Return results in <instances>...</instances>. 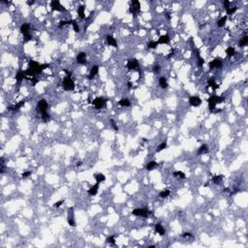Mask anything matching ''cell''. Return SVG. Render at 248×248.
I'll use <instances>...</instances> for the list:
<instances>
[{
    "label": "cell",
    "instance_id": "cell-46",
    "mask_svg": "<svg viewBox=\"0 0 248 248\" xmlns=\"http://www.w3.org/2000/svg\"><path fill=\"white\" fill-rule=\"evenodd\" d=\"M24 39H25V41H29L32 39V37L30 34H26V35H24Z\"/></svg>",
    "mask_w": 248,
    "mask_h": 248
},
{
    "label": "cell",
    "instance_id": "cell-50",
    "mask_svg": "<svg viewBox=\"0 0 248 248\" xmlns=\"http://www.w3.org/2000/svg\"><path fill=\"white\" fill-rule=\"evenodd\" d=\"M166 17H167V19H168V20H170V19H171V17H170V14H169V13H166Z\"/></svg>",
    "mask_w": 248,
    "mask_h": 248
},
{
    "label": "cell",
    "instance_id": "cell-16",
    "mask_svg": "<svg viewBox=\"0 0 248 248\" xmlns=\"http://www.w3.org/2000/svg\"><path fill=\"white\" fill-rule=\"evenodd\" d=\"M98 189H99V183L97 182L95 185H93L90 189L88 190V194L90 196H95L97 194V192H98Z\"/></svg>",
    "mask_w": 248,
    "mask_h": 248
},
{
    "label": "cell",
    "instance_id": "cell-44",
    "mask_svg": "<svg viewBox=\"0 0 248 248\" xmlns=\"http://www.w3.org/2000/svg\"><path fill=\"white\" fill-rule=\"evenodd\" d=\"M31 174V172H25V173H23V178H25V177H27V176H29Z\"/></svg>",
    "mask_w": 248,
    "mask_h": 248
},
{
    "label": "cell",
    "instance_id": "cell-41",
    "mask_svg": "<svg viewBox=\"0 0 248 248\" xmlns=\"http://www.w3.org/2000/svg\"><path fill=\"white\" fill-rule=\"evenodd\" d=\"M111 123H112V127H113V130L117 132V131H118V127H117V125L115 124V122L113 121V119H111Z\"/></svg>",
    "mask_w": 248,
    "mask_h": 248
},
{
    "label": "cell",
    "instance_id": "cell-8",
    "mask_svg": "<svg viewBox=\"0 0 248 248\" xmlns=\"http://www.w3.org/2000/svg\"><path fill=\"white\" fill-rule=\"evenodd\" d=\"M68 224L72 227L76 226L75 218H74V207H70L68 210Z\"/></svg>",
    "mask_w": 248,
    "mask_h": 248
},
{
    "label": "cell",
    "instance_id": "cell-33",
    "mask_svg": "<svg viewBox=\"0 0 248 248\" xmlns=\"http://www.w3.org/2000/svg\"><path fill=\"white\" fill-rule=\"evenodd\" d=\"M222 178H223V175H214L212 177V180H213L215 184H219L222 180Z\"/></svg>",
    "mask_w": 248,
    "mask_h": 248
},
{
    "label": "cell",
    "instance_id": "cell-17",
    "mask_svg": "<svg viewBox=\"0 0 248 248\" xmlns=\"http://www.w3.org/2000/svg\"><path fill=\"white\" fill-rule=\"evenodd\" d=\"M107 42H108V44L111 46H113L114 48H116L117 47V43H116V40L113 38V36H111V35H108L107 36Z\"/></svg>",
    "mask_w": 248,
    "mask_h": 248
},
{
    "label": "cell",
    "instance_id": "cell-2",
    "mask_svg": "<svg viewBox=\"0 0 248 248\" xmlns=\"http://www.w3.org/2000/svg\"><path fill=\"white\" fill-rule=\"evenodd\" d=\"M62 86H63V88H64L65 90L72 91L75 89V82H74V80L72 79L71 77L67 76V77H65L64 79H63Z\"/></svg>",
    "mask_w": 248,
    "mask_h": 248
},
{
    "label": "cell",
    "instance_id": "cell-49",
    "mask_svg": "<svg viewBox=\"0 0 248 248\" xmlns=\"http://www.w3.org/2000/svg\"><path fill=\"white\" fill-rule=\"evenodd\" d=\"M26 3H27V5H32V4H34V1H27Z\"/></svg>",
    "mask_w": 248,
    "mask_h": 248
},
{
    "label": "cell",
    "instance_id": "cell-4",
    "mask_svg": "<svg viewBox=\"0 0 248 248\" xmlns=\"http://www.w3.org/2000/svg\"><path fill=\"white\" fill-rule=\"evenodd\" d=\"M140 11H141V3H140V1H138V0L132 1L131 5H130V12L134 15V17H137L138 13H140Z\"/></svg>",
    "mask_w": 248,
    "mask_h": 248
},
{
    "label": "cell",
    "instance_id": "cell-38",
    "mask_svg": "<svg viewBox=\"0 0 248 248\" xmlns=\"http://www.w3.org/2000/svg\"><path fill=\"white\" fill-rule=\"evenodd\" d=\"M165 148H167V143L166 142H164V143H162L159 147H158V148H157V151L159 152V151H161V150H163V149H165Z\"/></svg>",
    "mask_w": 248,
    "mask_h": 248
},
{
    "label": "cell",
    "instance_id": "cell-31",
    "mask_svg": "<svg viewBox=\"0 0 248 248\" xmlns=\"http://www.w3.org/2000/svg\"><path fill=\"white\" fill-rule=\"evenodd\" d=\"M174 176L178 177V178H180V179L185 178V174H184V173H182V172H180V171H178V172H174Z\"/></svg>",
    "mask_w": 248,
    "mask_h": 248
},
{
    "label": "cell",
    "instance_id": "cell-45",
    "mask_svg": "<svg viewBox=\"0 0 248 248\" xmlns=\"http://www.w3.org/2000/svg\"><path fill=\"white\" fill-rule=\"evenodd\" d=\"M182 237H193V235L190 234V233H184V234H182Z\"/></svg>",
    "mask_w": 248,
    "mask_h": 248
},
{
    "label": "cell",
    "instance_id": "cell-13",
    "mask_svg": "<svg viewBox=\"0 0 248 248\" xmlns=\"http://www.w3.org/2000/svg\"><path fill=\"white\" fill-rule=\"evenodd\" d=\"M29 30H30V25L28 23H23L21 26V32L23 34V36L26 34H29Z\"/></svg>",
    "mask_w": 248,
    "mask_h": 248
},
{
    "label": "cell",
    "instance_id": "cell-39",
    "mask_svg": "<svg viewBox=\"0 0 248 248\" xmlns=\"http://www.w3.org/2000/svg\"><path fill=\"white\" fill-rule=\"evenodd\" d=\"M237 10V7H236V6L233 7V8H229V9L227 10V14H228V15H233Z\"/></svg>",
    "mask_w": 248,
    "mask_h": 248
},
{
    "label": "cell",
    "instance_id": "cell-47",
    "mask_svg": "<svg viewBox=\"0 0 248 248\" xmlns=\"http://www.w3.org/2000/svg\"><path fill=\"white\" fill-rule=\"evenodd\" d=\"M68 23V22L66 21H61L60 23H59V27H62V26H64V25H66Z\"/></svg>",
    "mask_w": 248,
    "mask_h": 248
},
{
    "label": "cell",
    "instance_id": "cell-23",
    "mask_svg": "<svg viewBox=\"0 0 248 248\" xmlns=\"http://www.w3.org/2000/svg\"><path fill=\"white\" fill-rule=\"evenodd\" d=\"M205 152H207V146H206V145H203V146H201V147H199L197 154H198V155H201V154L205 153Z\"/></svg>",
    "mask_w": 248,
    "mask_h": 248
},
{
    "label": "cell",
    "instance_id": "cell-9",
    "mask_svg": "<svg viewBox=\"0 0 248 248\" xmlns=\"http://www.w3.org/2000/svg\"><path fill=\"white\" fill-rule=\"evenodd\" d=\"M189 104L192 107H199L202 104V100L198 96H191L189 98Z\"/></svg>",
    "mask_w": 248,
    "mask_h": 248
},
{
    "label": "cell",
    "instance_id": "cell-6",
    "mask_svg": "<svg viewBox=\"0 0 248 248\" xmlns=\"http://www.w3.org/2000/svg\"><path fill=\"white\" fill-rule=\"evenodd\" d=\"M92 104L94 105V107H95L97 110H101V109H103V108L105 107L106 100H105L103 97H97V98H95V99L93 100Z\"/></svg>",
    "mask_w": 248,
    "mask_h": 248
},
{
    "label": "cell",
    "instance_id": "cell-51",
    "mask_svg": "<svg viewBox=\"0 0 248 248\" xmlns=\"http://www.w3.org/2000/svg\"><path fill=\"white\" fill-rule=\"evenodd\" d=\"M128 88H132V83L131 82H128Z\"/></svg>",
    "mask_w": 248,
    "mask_h": 248
},
{
    "label": "cell",
    "instance_id": "cell-42",
    "mask_svg": "<svg viewBox=\"0 0 248 248\" xmlns=\"http://www.w3.org/2000/svg\"><path fill=\"white\" fill-rule=\"evenodd\" d=\"M63 203H64V200H60V201H58L57 203H54V204H53V206H54V207H59V206H60V205H61Z\"/></svg>",
    "mask_w": 248,
    "mask_h": 248
},
{
    "label": "cell",
    "instance_id": "cell-30",
    "mask_svg": "<svg viewBox=\"0 0 248 248\" xmlns=\"http://www.w3.org/2000/svg\"><path fill=\"white\" fill-rule=\"evenodd\" d=\"M207 82H208V85H209L210 87H212L213 89H217V88L219 87V86L217 85V83L215 82V80H214V79H208V81H207Z\"/></svg>",
    "mask_w": 248,
    "mask_h": 248
},
{
    "label": "cell",
    "instance_id": "cell-5",
    "mask_svg": "<svg viewBox=\"0 0 248 248\" xmlns=\"http://www.w3.org/2000/svg\"><path fill=\"white\" fill-rule=\"evenodd\" d=\"M136 216H144V217H147L148 215L150 214L149 209L145 207V208H135L132 212Z\"/></svg>",
    "mask_w": 248,
    "mask_h": 248
},
{
    "label": "cell",
    "instance_id": "cell-25",
    "mask_svg": "<svg viewBox=\"0 0 248 248\" xmlns=\"http://www.w3.org/2000/svg\"><path fill=\"white\" fill-rule=\"evenodd\" d=\"M227 19H228V17L225 16V17H222L218 22H217V25L219 26V27H223L224 25H225L226 22H227Z\"/></svg>",
    "mask_w": 248,
    "mask_h": 248
},
{
    "label": "cell",
    "instance_id": "cell-48",
    "mask_svg": "<svg viewBox=\"0 0 248 248\" xmlns=\"http://www.w3.org/2000/svg\"><path fill=\"white\" fill-rule=\"evenodd\" d=\"M159 69H160V68H159V66H155V67L153 68V71L157 73V72H159Z\"/></svg>",
    "mask_w": 248,
    "mask_h": 248
},
{
    "label": "cell",
    "instance_id": "cell-12",
    "mask_svg": "<svg viewBox=\"0 0 248 248\" xmlns=\"http://www.w3.org/2000/svg\"><path fill=\"white\" fill-rule=\"evenodd\" d=\"M209 67L211 69L213 68H221L222 67V61L219 58H215L211 62H209Z\"/></svg>",
    "mask_w": 248,
    "mask_h": 248
},
{
    "label": "cell",
    "instance_id": "cell-1",
    "mask_svg": "<svg viewBox=\"0 0 248 248\" xmlns=\"http://www.w3.org/2000/svg\"><path fill=\"white\" fill-rule=\"evenodd\" d=\"M224 101V97L222 96H216V95H213L211 97H209L207 99V103H208V109L210 111H213L215 109V106L219 103H222Z\"/></svg>",
    "mask_w": 248,
    "mask_h": 248
},
{
    "label": "cell",
    "instance_id": "cell-27",
    "mask_svg": "<svg viewBox=\"0 0 248 248\" xmlns=\"http://www.w3.org/2000/svg\"><path fill=\"white\" fill-rule=\"evenodd\" d=\"M84 10H85V7L83 5L79 6V8H78V14H79V18H81V19L84 18Z\"/></svg>",
    "mask_w": 248,
    "mask_h": 248
},
{
    "label": "cell",
    "instance_id": "cell-11",
    "mask_svg": "<svg viewBox=\"0 0 248 248\" xmlns=\"http://www.w3.org/2000/svg\"><path fill=\"white\" fill-rule=\"evenodd\" d=\"M77 62L79 63V64H84L86 62V53L83 52V51L78 53V55H77Z\"/></svg>",
    "mask_w": 248,
    "mask_h": 248
},
{
    "label": "cell",
    "instance_id": "cell-32",
    "mask_svg": "<svg viewBox=\"0 0 248 248\" xmlns=\"http://www.w3.org/2000/svg\"><path fill=\"white\" fill-rule=\"evenodd\" d=\"M239 46L240 47H244V46H246L248 44V37L247 36H244L240 41H239Z\"/></svg>",
    "mask_w": 248,
    "mask_h": 248
},
{
    "label": "cell",
    "instance_id": "cell-34",
    "mask_svg": "<svg viewBox=\"0 0 248 248\" xmlns=\"http://www.w3.org/2000/svg\"><path fill=\"white\" fill-rule=\"evenodd\" d=\"M171 194V192L170 190H164V191H161L160 192V197L161 198H167V197H169V195Z\"/></svg>",
    "mask_w": 248,
    "mask_h": 248
},
{
    "label": "cell",
    "instance_id": "cell-19",
    "mask_svg": "<svg viewBox=\"0 0 248 248\" xmlns=\"http://www.w3.org/2000/svg\"><path fill=\"white\" fill-rule=\"evenodd\" d=\"M155 231L160 236H164L165 235V229L163 228V226L161 225L160 223H158V224L155 225Z\"/></svg>",
    "mask_w": 248,
    "mask_h": 248
},
{
    "label": "cell",
    "instance_id": "cell-52",
    "mask_svg": "<svg viewBox=\"0 0 248 248\" xmlns=\"http://www.w3.org/2000/svg\"><path fill=\"white\" fill-rule=\"evenodd\" d=\"M81 165V162H79V164H77V166H80Z\"/></svg>",
    "mask_w": 248,
    "mask_h": 248
},
{
    "label": "cell",
    "instance_id": "cell-10",
    "mask_svg": "<svg viewBox=\"0 0 248 248\" xmlns=\"http://www.w3.org/2000/svg\"><path fill=\"white\" fill-rule=\"evenodd\" d=\"M126 67L128 68L129 70H134V69H137V68L139 67V62H138V60L135 59V58L130 59V60L127 62Z\"/></svg>",
    "mask_w": 248,
    "mask_h": 248
},
{
    "label": "cell",
    "instance_id": "cell-3",
    "mask_svg": "<svg viewBox=\"0 0 248 248\" xmlns=\"http://www.w3.org/2000/svg\"><path fill=\"white\" fill-rule=\"evenodd\" d=\"M48 108H49V104L44 99L40 100V101L38 102V104H37V112L41 113V114L47 113L48 112Z\"/></svg>",
    "mask_w": 248,
    "mask_h": 248
},
{
    "label": "cell",
    "instance_id": "cell-26",
    "mask_svg": "<svg viewBox=\"0 0 248 248\" xmlns=\"http://www.w3.org/2000/svg\"><path fill=\"white\" fill-rule=\"evenodd\" d=\"M226 52H227V54H228V56L229 57H232L235 55V53H236V50H235V49L233 48V47H230V48H228L227 50H226Z\"/></svg>",
    "mask_w": 248,
    "mask_h": 248
},
{
    "label": "cell",
    "instance_id": "cell-24",
    "mask_svg": "<svg viewBox=\"0 0 248 248\" xmlns=\"http://www.w3.org/2000/svg\"><path fill=\"white\" fill-rule=\"evenodd\" d=\"M95 179L98 183H100V182L106 180V176L103 174H95Z\"/></svg>",
    "mask_w": 248,
    "mask_h": 248
},
{
    "label": "cell",
    "instance_id": "cell-15",
    "mask_svg": "<svg viewBox=\"0 0 248 248\" xmlns=\"http://www.w3.org/2000/svg\"><path fill=\"white\" fill-rule=\"evenodd\" d=\"M170 42V38L168 35H163V36H160L159 37V40H158V44H161V45H163V44H168Z\"/></svg>",
    "mask_w": 248,
    "mask_h": 248
},
{
    "label": "cell",
    "instance_id": "cell-14",
    "mask_svg": "<svg viewBox=\"0 0 248 248\" xmlns=\"http://www.w3.org/2000/svg\"><path fill=\"white\" fill-rule=\"evenodd\" d=\"M98 71H99V67H98V66H93V67L91 68L90 73H89V75H88V79H93V78L98 74Z\"/></svg>",
    "mask_w": 248,
    "mask_h": 248
},
{
    "label": "cell",
    "instance_id": "cell-22",
    "mask_svg": "<svg viewBox=\"0 0 248 248\" xmlns=\"http://www.w3.org/2000/svg\"><path fill=\"white\" fill-rule=\"evenodd\" d=\"M118 104H119L121 107H129V106L131 105L129 99H127V98H122L120 101L118 102Z\"/></svg>",
    "mask_w": 248,
    "mask_h": 248
},
{
    "label": "cell",
    "instance_id": "cell-29",
    "mask_svg": "<svg viewBox=\"0 0 248 248\" xmlns=\"http://www.w3.org/2000/svg\"><path fill=\"white\" fill-rule=\"evenodd\" d=\"M68 23H71V24L73 25V28H74V30H75L76 32H79V25H78V23H77V22H76L75 20L68 22Z\"/></svg>",
    "mask_w": 248,
    "mask_h": 248
},
{
    "label": "cell",
    "instance_id": "cell-36",
    "mask_svg": "<svg viewBox=\"0 0 248 248\" xmlns=\"http://www.w3.org/2000/svg\"><path fill=\"white\" fill-rule=\"evenodd\" d=\"M158 46V43L157 42H155V41H151V42H149V44H148V48L149 49H156Z\"/></svg>",
    "mask_w": 248,
    "mask_h": 248
},
{
    "label": "cell",
    "instance_id": "cell-43",
    "mask_svg": "<svg viewBox=\"0 0 248 248\" xmlns=\"http://www.w3.org/2000/svg\"><path fill=\"white\" fill-rule=\"evenodd\" d=\"M223 5H224V7H225L226 10H228V9L230 8V2H229L228 0H225V1L223 2Z\"/></svg>",
    "mask_w": 248,
    "mask_h": 248
},
{
    "label": "cell",
    "instance_id": "cell-35",
    "mask_svg": "<svg viewBox=\"0 0 248 248\" xmlns=\"http://www.w3.org/2000/svg\"><path fill=\"white\" fill-rule=\"evenodd\" d=\"M197 54H198V66L199 67H203V65L204 64V60H203V58H202V57L199 55V51H198Z\"/></svg>",
    "mask_w": 248,
    "mask_h": 248
},
{
    "label": "cell",
    "instance_id": "cell-37",
    "mask_svg": "<svg viewBox=\"0 0 248 248\" xmlns=\"http://www.w3.org/2000/svg\"><path fill=\"white\" fill-rule=\"evenodd\" d=\"M50 114H49V113H48V112L42 114V119H43V120H44L45 122H47L48 120H50Z\"/></svg>",
    "mask_w": 248,
    "mask_h": 248
},
{
    "label": "cell",
    "instance_id": "cell-21",
    "mask_svg": "<svg viewBox=\"0 0 248 248\" xmlns=\"http://www.w3.org/2000/svg\"><path fill=\"white\" fill-rule=\"evenodd\" d=\"M158 164L157 162H155V161H150L149 163H147V166H146V169L147 171H151V170L155 169V167H157Z\"/></svg>",
    "mask_w": 248,
    "mask_h": 248
},
{
    "label": "cell",
    "instance_id": "cell-7",
    "mask_svg": "<svg viewBox=\"0 0 248 248\" xmlns=\"http://www.w3.org/2000/svg\"><path fill=\"white\" fill-rule=\"evenodd\" d=\"M50 7H51V9H52L53 11H59V12L65 11V8H64V7L60 4V2L57 1V0H53V1L50 2Z\"/></svg>",
    "mask_w": 248,
    "mask_h": 248
},
{
    "label": "cell",
    "instance_id": "cell-18",
    "mask_svg": "<svg viewBox=\"0 0 248 248\" xmlns=\"http://www.w3.org/2000/svg\"><path fill=\"white\" fill-rule=\"evenodd\" d=\"M25 102L26 101H24V100H23V101H21L20 103H18L17 105H15V106H13V107H9V110H10V111H16V112H17V111H19L23 105L25 104Z\"/></svg>",
    "mask_w": 248,
    "mask_h": 248
},
{
    "label": "cell",
    "instance_id": "cell-28",
    "mask_svg": "<svg viewBox=\"0 0 248 248\" xmlns=\"http://www.w3.org/2000/svg\"><path fill=\"white\" fill-rule=\"evenodd\" d=\"M23 78H25V72H23V71H19L18 74H17V76H16V79L19 80V81H21L22 79H23Z\"/></svg>",
    "mask_w": 248,
    "mask_h": 248
},
{
    "label": "cell",
    "instance_id": "cell-40",
    "mask_svg": "<svg viewBox=\"0 0 248 248\" xmlns=\"http://www.w3.org/2000/svg\"><path fill=\"white\" fill-rule=\"evenodd\" d=\"M114 236H113V237H108L106 240H107V242H109V243H112V244H115V240H114Z\"/></svg>",
    "mask_w": 248,
    "mask_h": 248
},
{
    "label": "cell",
    "instance_id": "cell-20",
    "mask_svg": "<svg viewBox=\"0 0 248 248\" xmlns=\"http://www.w3.org/2000/svg\"><path fill=\"white\" fill-rule=\"evenodd\" d=\"M159 85H160L163 89H165V88H167V87H168L167 79H166L165 77H161V78L159 79Z\"/></svg>",
    "mask_w": 248,
    "mask_h": 248
}]
</instances>
